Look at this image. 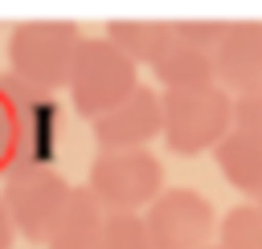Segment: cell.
<instances>
[{"instance_id": "cell-7", "label": "cell", "mask_w": 262, "mask_h": 249, "mask_svg": "<svg viewBox=\"0 0 262 249\" xmlns=\"http://www.w3.org/2000/svg\"><path fill=\"white\" fill-rule=\"evenodd\" d=\"M143 220H147V237L156 249H205V245H213V233L221 225L213 204L192 188L160 192L147 204Z\"/></svg>"}, {"instance_id": "cell-18", "label": "cell", "mask_w": 262, "mask_h": 249, "mask_svg": "<svg viewBox=\"0 0 262 249\" xmlns=\"http://www.w3.org/2000/svg\"><path fill=\"white\" fill-rule=\"evenodd\" d=\"M8 159H12V122H8V102L0 90V176L8 171Z\"/></svg>"}, {"instance_id": "cell-16", "label": "cell", "mask_w": 262, "mask_h": 249, "mask_svg": "<svg viewBox=\"0 0 262 249\" xmlns=\"http://www.w3.org/2000/svg\"><path fill=\"white\" fill-rule=\"evenodd\" d=\"M172 29H176V37H180V41H192V45H201V49H213V45L221 41V33H225V20L184 16V20H172Z\"/></svg>"}, {"instance_id": "cell-10", "label": "cell", "mask_w": 262, "mask_h": 249, "mask_svg": "<svg viewBox=\"0 0 262 249\" xmlns=\"http://www.w3.org/2000/svg\"><path fill=\"white\" fill-rule=\"evenodd\" d=\"M102 229H106V204L90 188H74L45 249H102Z\"/></svg>"}, {"instance_id": "cell-21", "label": "cell", "mask_w": 262, "mask_h": 249, "mask_svg": "<svg viewBox=\"0 0 262 249\" xmlns=\"http://www.w3.org/2000/svg\"><path fill=\"white\" fill-rule=\"evenodd\" d=\"M254 204H258V212H262V192H258V196H254Z\"/></svg>"}, {"instance_id": "cell-13", "label": "cell", "mask_w": 262, "mask_h": 249, "mask_svg": "<svg viewBox=\"0 0 262 249\" xmlns=\"http://www.w3.org/2000/svg\"><path fill=\"white\" fill-rule=\"evenodd\" d=\"M106 37L135 65H151L176 41V29H172V20H135V16H123V20H111L106 24Z\"/></svg>"}, {"instance_id": "cell-3", "label": "cell", "mask_w": 262, "mask_h": 249, "mask_svg": "<svg viewBox=\"0 0 262 249\" xmlns=\"http://www.w3.org/2000/svg\"><path fill=\"white\" fill-rule=\"evenodd\" d=\"M135 86H139V65L111 37H82L70 82H66V94L82 118L94 122L98 114L115 110Z\"/></svg>"}, {"instance_id": "cell-14", "label": "cell", "mask_w": 262, "mask_h": 249, "mask_svg": "<svg viewBox=\"0 0 262 249\" xmlns=\"http://www.w3.org/2000/svg\"><path fill=\"white\" fill-rule=\"evenodd\" d=\"M217 241L225 249H262V212L258 204H237L221 216Z\"/></svg>"}, {"instance_id": "cell-1", "label": "cell", "mask_w": 262, "mask_h": 249, "mask_svg": "<svg viewBox=\"0 0 262 249\" xmlns=\"http://www.w3.org/2000/svg\"><path fill=\"white\" fill-rule=\"evenodd\" d=\"M164 143L172 155L213 151L233 131V94L221 82L164 90Z\"/></svg>"}, {"instance_id": "cell-5", "label": "cell", "mask_w": 262, "mask_h": 249, "mask_svg": "<svg viewBox=\"0 0 262 249\" xmlns=\"http://www.w3.org/2000/svg\"><path fill=\"white\" fill-rule=\"evenodd\" d=\"M70 184L61 171L45 167H20V171H4L0 176V196L8 204V216L16 225V233L33 245H45L57 216L70 204Z\"/></svg>"}, {"instance_id": "cell-8", "label": "cell", "mask_w": 262, "mask_h": 249, "mask_svg": "<svg viewBox=\"0 0 262 249\" xmlns=\"http://www.w3.org/2000/svg\"><path fill=\"white\" fill-rule=\"evenodd\" d=\"M156 135H164V98L151 86H135L115 110L94 118V143L98 151H127L147 147Z\"/></svg>"}, {"instance_id": "cell-12", "label": "cell", "mask_w": 262, "mask_h": 249, "mask_svg": "<svg viewBox=\"0 0 262 249\" xmlns=\"http://www.w3.org/2000/svg\"><path fill=\"white\" fill-rule=\"evenodd\" d=\"M151 73L164 90H184V86H205V82H217L213 78V49H201L192 41H172L156 61H151Z\"/></svg>"}, {"instance_id": "cell-11", "label": "cell", "mask_w": 262, "mask_h": 249, "mask_svg": "<svg viewBox=\"0 0 262 249\" xmlns=\"http://www.w3.org/2000/svg\"><path fill=\"white\" fill-rule=\"evenodd\" d=\"M213 155H217L221 176H225L242 196H258V192H262V139H258V135L233 127V131L213 147Z\"/></svg>"}, {"instance_id": "cell-15", "label": "cell", "mask_w": 262, "mask_h": 249, "mask_svg": "<svg viewBox=\"0 0 262 249\" xmlns=\"http://www.w3.org/2000/svg\"><path fill=\"white\" fill-rule=\"evenodd\" d=\"M102 249H156L147 237V220L139 212H106Z\"/></svg>"}, {"instance_id": "cell-19", "label": "cell", "mask_w": 262, "mask_h": 249, "mask_svg": "<svg viewBox=\"0 0 262 249\" xmlns=\"http://www.w3.org/2000/svg\"><path fill=\"white\" fill-rule=\"evenodd\" d=\"M12 237H16V225H12L8 204H4V196H0V249H12Z\"/></svg>"}, {"instance_id": "cell-4", "label": "cell", "mask_w": 262, "mask_h": 249, "mask_svg": "<svg viewBox=\"0 0 262 249\" xmlns=\"http://www.w3.org/2000/svg\"><path fill=\"white\" fill-rule=\"evenodd\" d=\"M86 188L106 204V212H139L164 188V163L147 147L98 151L86 176Z\"/></svg>"}, {"instance_id": "cell-2", "label": "cell", "mask_w": 262, "mask_h": 249, "mask_svg": "<svg viewBox=\"0 0 262 249\" xmlns=\"http://www.w3.org/2000/svg\"><path fill=\"white\" fill-rule=\"evenodd\" d=\"M82 33L74 20H16L8 29V73L37 90H66Z\"/></svg>"}, {"instance_id": "cell-6", "label": "cell", "mask_w": 262, "mask_h": 249, "mask_svg": "<svg viewBox=\"0 0 262 249\" xmlns=\"http://www.w3.org/2000/svg\"><path fill=\"white\" fill-rule=\"evenodd\" d=\"M0 90H4L8 122H12L8 171L53 163V131H57V102H53V94L20 82L16 73H0Z\"/></svg>"}, {"instance_id": "cell-9", "label": "cell", "mask_w": 262, "mask_h": 249, "mask_svg": "<svg viewBox=\"0 0 262 249\" xmlns=\"http://www.w3.org/2000/svg\"><path fill=\"white\" fill-rule=\"evenodd\" d=\"M213 78L229 94L262 86V20H225L213 45Z\"/></svg>"}, {"instance_id": "cell-20", "label": "cell", "mask_w": 262, "mask_h": 249, "mask_svg": "<svg viewBox=\"0 0 262 249\" xmlns=\"http://www.w3.org/2000/svg\"><path fill=\"white\" fill-rule=\"evenodd\" d=\"M205 249H225V245H221V241H213V245H205Z\"/></svg>"}, {"instance_id": "cell-17", "label": "cell", "mask_w": 262, "mask_h": 249, "mask_svg": "<svg viewBox=\"0 0 262 249\" xmlns=\"http://www.w3.org/2000/svg\"><path fill=\"white\" fill-rule=\"evenodd\" d=\"M233 127H242V131L262 139V86L233 94Z\"/></svg>"}]
</instances>
